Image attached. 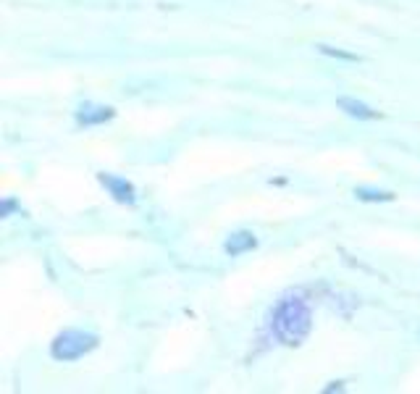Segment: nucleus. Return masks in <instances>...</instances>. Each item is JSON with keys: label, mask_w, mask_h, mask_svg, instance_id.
Returning <instances> with one entry per match:
<instances>
[{"label": "nucleus", "mask_w": 420, "mask_h": 394, "mask_svg": "<svg viewBox=\"0 0 420 394\" xmlns=\"http://www.w3.org/2000/svg\"><path fill=\"white\" fill-rule=\"evenodd\" d=\"M116 118V108L113 105H103V103H95V100H84L74 108V121L76 127H103Z\"/></svg>", "instance_id": "nucleus-4"}, {"label": "nucleus", "mask_w": 420, "mask_h": 394, "mask_svg": "<svg viewBox=\"0 0 420 394\" xmlns=\"http://www.w3.org/2000/svg\"><path fill=\"white\" fill-rule=\"evenodd\" d=\"M16 211H21V205L16 203L14 197H6V200L0 203V216H3V218H8V216H14Z\"/></svg>", "instance_id": "nucleus-9"}, {"label": "nucleus", "mask_w": 420, "mask_h": 394, "mask_svg": "<svg viewBox=\"0 0 420 394\" xmlns=\"http://www.w3.org/2000/svg\"><path fill=\"white\" fill-rule=\"evenodd\" d=\"M100 344V337L84 329H63L58 331L53 342H50V357L58 363H74L82 360L84 355L95 352Z\"/></svg>", "instance_id": "nucleus-2"}, {"label": "nucleus", "mask_w": 420, "mask_h": 394, "mask_svg": "<svg viewBox=\"0 0 420 394\" xmlns=\"http://www.w3.org/2000/svg\"><path fill=\"white\" fill-rule=\"evenodd\" d=\"M258 247V234L250 231V229H237L231 231L224 242V253L229 258H239V255H247Z\"/></svg>", "instance_id": "nucleus-5"}, {"label": "nucleus", "mask_w": 420, "mask_h": 394, "mask_svg": "<svg viewBox=\"0 0 420 394\" xmlns=\"http://www.w3.org/2000/svg\"><path fill=\"white\" fill-rule=\"evenodd\" d=\"M334 389H342V381H334L331 386H326V392H334Z\"/></svg>", "instance_id": "nucleus-10"}, {"label": "nucleus", "mask_w": 420, "mask_h": 394, "mask_svg": "<svg viewBox=\"0 0 420 394\" xmlns=\"http://www.w3.org/2000/svg\"><path fill=\"white\" fill-rule=\"evenodd\" d=\"M336 108L344 111L350 118H357V121H376L378 118L376 108H370L368 103L357 98H336Z\"/></svg>", "instance_id": "nucleus-6"}, {"label": "nucleus", "mask_w": 420, "mask_h": 394, "mask_svg": "<svg viewBox=\"0 0 420 394\" xmlns=\"http://www.w3.org/2000/svg\"><path fill=\"white\" fill-rule=\"evenodd\" d=\"M318 50H321L323 56L339 58V61H357V56H352V53H344V50H336V48H331V45H318Z\"/></svg>", "instance_id": "nucleus-8"}, {"label": "nucleus", "mask_w": 420, "mask_h": 394, "mask_svg": "<svg viewBox=\"0 0 420 394\" xmlns=\"http://www.w3.org/2000/svg\"><path fill=\"white\" fill-rule=\"evenodd\" d=\"M268 329H271V337L281 344H289V347L302 344L313 329V310L308 300L300 295L281 297L268 315Z\"/></svg>", "instance_id": "nucleus-1"}, {"label": "nucleus", "mask_w": 420, "mask_h": 394, "mask_svg": "<svg viewBox=\"0 0 420 394\" xmlns=\"http://www.w3.org/2000/svg\"><path fill=\"white\" fill-rule=\"evenodd\" d=\"M352 195L357 197L360 203H392L394 192H389V189H381V187H368V184H360V187H355L352 189Z\"/></svg>", "instance_id": "nucleus-7"}, {"label": "nucleus", "mask_w": 420, "mask_h": 394, "mask_svg": "<svg viewBox=\"0 0 420 394\" xmlns=\"http://www.w3.org/2000/svg\"><path fill=\"white\" fill-rule=\"evenodd\" d=\"M98 182H100V187L111 195V200H116L118 205H129V208L137 205L140 195H137V187L129 182V179L118 176V174H111V171H100Z\"/></svg>", "instance_id": "nucleus-3"}]
</instances>
